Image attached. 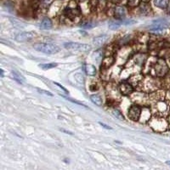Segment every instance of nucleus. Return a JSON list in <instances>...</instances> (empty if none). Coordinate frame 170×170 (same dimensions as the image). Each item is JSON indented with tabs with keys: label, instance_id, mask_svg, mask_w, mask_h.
Listing matches in <instances>:
<instances>
[{
	"label": "nucleus",
	"instance_id": "f257e3e1",
	"mask_svg": "<svg viewBox=\"0 0 170 170\" xmlns=\"http://www.w3.org/2000/svg\"><path fill=\"white\" fill-rule=\"evenodd\" d=\"M34 49L37 51H39L42 53L48 54H53L58 53L60 50V49L57 46L52 43H35L33 45Z\"/></svg>",
	"mask_w": 170,
	"mask_h": 170
},
{
	"label": "nucleus",
	"instance_id": "f03ea898",
	"mask_svg": "<svg viewBox=\"0 0 170 170\" xmlns=\"http://www.w3.org/2000/svg\"><path fill=\"white\" fill-rule=\"evenodd\" d=\"M65 48L66 49L70 50H74V51H80V52H88L90 50V45L88 44H84V43H65L64 44Z\"/></svg>",
	"mask_w": 170,
	"mask_h": 170
},
{
	"label": "nucleus",
	"instance_id": "7ed1b4c3",
	"mask_svg": "<svg viewBox=\"0 0 170 170\" xmlns=\"http://www.w3.org/2000/svg\"><path fill=\"white\" fill-rule=\"evenodd\" d=\"M155 72L159 77L165 76L169 72V66L163 60H159L155 65Z\"/></svg>",
	"mask_w": 170,
	"mask_h": 170
},
{
	"label": "nucleus",
	"instance_id": "20e7f679",
	"mask_svg": "<svg viewBox=\"0 0 170 170\" xmlns=\"http://www.w3.org/2000/svg\"><path fill=\"white\" fill-rule=\"evenodd\" d=\"M141 109L138 106H132L129 108V117L133 121H138L141 117Z\"/></svg>",
	"mask_w": 170,
	"mask_h": 170
},
{
	"label": "nucleus",
	"instance_id": "39448f33",
	"mask_svg": "<svg viewBox=\"0 0 170 170\" xmlns=\"http://www.w3.org/2000/svg\"><path fill=\"white\" fill-rule=\"evenodd\" d=\"M34 37H35V33L33 32H25L15 36V40L17 42L30 41Z\"/></svg>",
	"mask_w": 170,
	"mask_h": 170
},
{
	"label": "nucleus",
	"instance_id": "423d86ee",
	"mask_svg": "<svg viewBox=\"0 0 170 170\" xmlns=\"http://www.w3.org/2000/svg\"><path fill=\"white\" fill-rule=\"evenodd\" d=\"M119 90H120L121 94H123V95H129V94H131L133 93L134 88H133V86L129 82H123L120 84Z\"/></svg>",
	"mask_w": 170,
	"mask_h": 170
},
{
	"label": "nucleus",
	"instance_id": "0eeeda50",
	"mask_svg": "<svg viewBox=\"0 0 170 170\" xmlns=\"http://www.w3.org/2000/svg\"><path fill=\"white\" fill-rule=\"evenodd\" d=\"M65 15L70 19H73L80 15V10L77 8H71V7H67L65 10Z\"/></svg>",
	"mask_w": 170,
	"mask_h": 170
},
{
	"label": "nucleus",
	"instance_id": "6e6552de",
	"mask_svg": "<svg viewBox=\"0 0 170 170\" xmlns=\"http://www.w3.org/2000/svg\"><path fill=\"white\" fill-rule=\"evenodd\" d=\"M108 39H109V36L106 35V34H102V35L94 38L93 39V43L95 46L100 47V46H102L104 43H106Z\"/></svg>",
	"mask_w": 170,
	"mask_h": 170
},
{
	"label": "nucleus",
	"instance_id": "1a4fd4ad",
	"mask_svg": "<svg viewBox=\"0 0 170 170\" xmlns=\"http://www.w3.org/2000/svg\"><path fill=\"white\" fill-rule=\"evenodd\" d=\"M114 14H115V17L117 18V20H122L126 15V10L123 6H117L115 8Z\"/></svg>",
	"mask_w": 170,
	"mask_h": 170
},
{
	"label": "nucleus",
	"instance_id": "9d476101",
	"mask_svg": "<svg viewBox=\"0 0 170 170\" xmlns=\"http://www.w3.org/2000/svg\"><path fill=\"white\" fill-rule=\"evenodd\" d=\"M53 24L49 18H44L40 23V29L42 30H49L52 27Z\"/></svg>",
	"mask_w": 170,
	"mask_h": 170
},
{
	"label": "nucleus",
	"instance_id": "9b49d317",
	"mask_svg": "<svg viewBox=\"0 0 170 170\" xmlns=\"http://www.w3.org/2000/svg\"><path fill=\"white\" fill-rule=\"evenodd\" d=\"M84 70L88 76H95L96 74V67L94 65L87 64L84 67Z\"/></svg>",
	"mask_w": 170,
	"mask_h": 170
},
{
	"label": "nucleus",
	"instance_id": "f8f14e48",
	"mask_svg": "<svg viewBox=\"0 0 170 170\" xmlns=\"http://www.w3.org/2000/svg\"><path fill=\"white\" fill-rule=\"evenodd\" d=\"M169 0H154V4L160 9H167Z\"/></svg>",
	"mask_w": 170,
	"mask_h": 170
},
{
	"label": "nucleus",
	"instance_id": "ddd939ff",
	"mask_svg": "<svg viewBox=\"0 0 170 170\" xmlns=\"http://www.w3.org/2000/svg\"><path fill=\"white\" fill-rule=\"evenodd\" d=\"M114 60H114L113 57H106V58L103 60L101 66H102L103 68H105V69H107V68H109V67L114 63Z\"/></svg>",
	"mask_w": 170,
	"mask_h": 170
},
{
	"label": "nucleus",
	"instance_id": "4468645a",
	"mask_svg": "<svg viewBox=\"0 0 170 170\" xmlns=\"http://www.w3.org/2000/svg\"><path fill=\"white\" fill-rule=\"evenodd\" d=\"M90 100L96 106H100L102 105V103H103L102 99H101V97H100L99 94H93V95H91L90 96Z\"/></svg>",
	"mask_w": 170,
	"mask_h": 170
},
{
	"label": "nucleus",
	"instance_id": "2eb2a0df",
	"mask_svg": "<svg viewBox=\"0 0 170 170\" xmlns=\"http://www.w3.org/2000/svg\"><path fill=\"white\" fill-rule=\"evenodd\" d=\"M12 74V77H13V78L18 82L19 83H23L25 82V78H24V77L21 74V73H19L18 71H12L11 72Z\"/></svg>",
	"mask_w": 170,
	"mask_h": 170
},
{
	"label": "nucleus",
	"instance_id": "dca6fc26",
	"mask_svg": "<svg viewBox=\"0 0 170 170\" xmlns=\"http://www.w3.org/2000/svg\"><path fill=\"white\" fill-rule=\"evenodd\" d=\"M121 25H123V21L121 20V21H110L108 24V26L111 30H116L117 28H119L121 26Z\"/></svg>",
	"mask_w": 170,
	"mask_h": 170
},
{
	"label": "nucleus",
	"instance_id": "f3484780",
	"mask_svg": "<svg viewBox=\"0 0 170 170\" xmlns=\"http://www.w3.org/2000/svg\"><path fill=\"white\" fill-rule=\"evenodd\" d=\"M102 56H103V52L101 49H98L96 50L94 53V55H93V58L97 61V62H100V60H102Z\"/></svg>",
	"mask_w": 170,
	"mask_h": 170
},
{
	"label": "nucleus",
	"instance_id": "a211bd4d",
	"mask_svg": "<svg viewBox=\"0 0 170 170\" xmlns=\"http://www.w3.org/2000/svg\"><path fill=\"white\" fill-rule=\"evenodd\" d=\"M57 65V63H49V64H41L39 65V66L43 68V70H47V69H51L54 68Z\"/></svg>",
	"mask_w": 170,
	"mask_h": 170
},
{
	"label": "nucleus",
	"instance_id": "6ab92c4d",
	"mask_svg": "<svg viewBox=\"0 0 170 170\" xmlns=\"http://www.w3.org/2000/svg\"><path fill=\"white\" fill-rule=\"evenodd\" d=\"M112 114H113L114 117H116L117 118H118V119H120V120H124V117L123 116V114L119 112V111L116 110V109L112 111Z\"/></svg>",
	"mask_w": 170,
	"mask_h": 170
},
{
	"label": "nucleus",
	"instance_id": "aec40b11",
	"mask_svg": "<svg viewBox=\"0 0 170 170\" xmlns=\"http://www.w3.org/2000/svg\"><path fill=\"white\" fill-rule=\"evenodd\" d=\"M94 26H96V23H94V22H88V23H85L81 25V27L83 28V29H91L93 28Z\"/></svg>",
	"mask_w": 170,
	"mask_h": 170
},
{
	"label": "nucleus",
	"instance_id": "412c9836",
	"mask_svg": "<svg viewBox=\"0 0 170 170\" xmlns=\"http://www.w3.org/2000/svg\"><path fill=\"white\" fill-rule=\"evenodd\" d=\"M75 78L79 83H84V77L82 76V74H80V73L75 74Z\"/></svg>",
	"mask_w": 170,
	"mask_h": 170
},
{
	"label": "nucleus",
	"instance_id": "4be33fe9",
	"mask_svg": "<svg viewBox=\"0 0 170 170\" xmlns=\"http://www.w3.org/2000/svg\"><path fill=\"white\" fill-rule=\"evenodd\" d=\"M38 92H40L42 94H46V95H49V96H53V94H51L50 92H48V91H45V90H40V89H38Z\"/></svg>",
	"mask_w": 170,
	"mask_h": 170
},
{
	"label": "nucleus",
	"instance_id": "5701e85b",
	"mask_svg": "<svg viewBox=\"0 0 170 170\" xmlns=\"http://www.w3.org/2000/svg\"><path fill=\"white\" fill-rule=\"evenodd\" d=\"M54 84H55V85H57L58 87H60V88H61V89L64 91L65 93V94H69V92H68V91H67V90H66V89H65V88L63 86H61L60 84H59V83H57V82H54Z\"/></svg>",
	"mask_w": 170,
	"mask_h": 170
},
{
	"label": "nucleus",
	"instance_id": "b1692460",
	"mask_svg": "<svg viewBox=\"0 0 170 170\" xmlns=\"http://www.w3.org/2000/svg\"><path fill=\"white\" fill-rule=\"evenodd\" d=\"M99 124H100V126H102V127H104L105 129H112L110 126H108V125H106L105 123H99Z\"/></svg>",
	"mask_w": 170,
	"mask_h": 170
},
{
	"label": "nucleus",
	"instance_id": "393cba45",
	"mask_svg": "<svg viewBox=\"0 0 170 170\" xmlns=\"http://www.w3.org/2000/svg\"><path fill=\"white\" fill-rule=\"evenodd\" d=\"M60 131H62V132H64V133H66V134H69V135H73L71 132H70V131H66V130H65V129H60Z\"/></svg>",
	"mask_w": 170,
	"mask_h": 170
},
{
	"label": "nucleus",
	"instance_id": "a878e982",
	"mask_svg": "<svg viewBox=\"0 0 170 170\" xmlns=\"http://www.w3.org/2000/svg\"><path fill=\"white\" fill-rule=\"evenodd\" d=\"M1 77H4V71L1 70Z\"/></svg>",
	"mask_w": 170,
	"mask_h": 170
},
{
	"label": "nucleus",
	"instance_id": "bb28decb",
	"mask_svg": "<svg viewBox=\"0 0 170 170\" xmlns=\"http://www.w3.org/2000/svg\"><path fill=\"white\" fill-rule=\"evenodd\" d=\"M143 1H145V2H149L150 0H143Z\"/></svg>",
	"mask_w": 170,
	"mask_h": 170
},
{
	"label": "nucleus",
	"instance_id": "cd10ccee",
	"mask_svg": "<svg viewBox=\"0 0 170 170\" xmlns=\"http://www.w3.org/2000/svg\"><path fill=\"white\" fill-rule=\"evenodd\" d=\"M167 163H168V164H169V165H170V162H167Z\"/></svg>",
	"mask_w": 170,
	"mask_h": 170
},
{
	"label": "nucleus",
	"instance_id": "c85d7f7f",
	"mask_svg": "<svg viewBox=\"0 0 170 170\" xmlns=\"http://www.w3.org/2000/svg\"><path fill=\"white\" fill-rule=\"evenodd\" d=\"M169 60H170V58H169Z\"/></svg>",
	"mask_w": 170,
	"mask_h": 170
}]
</instances>
